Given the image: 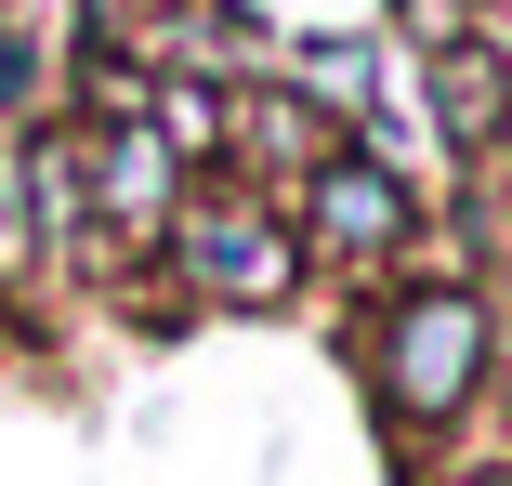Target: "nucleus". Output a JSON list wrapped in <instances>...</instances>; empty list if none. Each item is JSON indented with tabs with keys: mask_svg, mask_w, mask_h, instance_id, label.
<instances>
[{
	"mask_svg": "<svg viewBox=\"0 0 512 486\" xmlns=\"http://www.w3.org/2000/svg\"><path fill=\"white\" fill-rule=\"evenodd\" d=\"M302 237H316L329 263H394L407 237H421V198H407V171H381L368 145H329L316 171H302Z\"/></svg>",
	"mask_w": 512,
	"mask_h": 486,
	"instance_id": "obj_2",
	"label": "nucleus"
},
{
	"mask_svg": "<svg viewBox=\"0 0 512 486\" xmlns=\"http://www.w3.org/2000/svg\"><path fill=\"white\" fill-rule=\"evenodd\" d=\"M171 263L211 289V303H276L302 250H289V224H276L263 198H237V184H224V198H197V211L171 224Z\"/></svg>",
	"mask_w": 512,
	"mask_h": 486,
	"instance_id": "obj_3",
	"label": "nucleus"
},
{
	"mask_svg": "<svg viewBox=\"0 0 512 486\" xmlns=\"http://www.w3.org/2000/svg\"><path fill=\"white\" fill-rule=\"evenodd\" d=\"M0 250H14V158H0Z\"/></svg>",
	"mask_w": 512,
	"mask_h": 486,
	"instance_id": "obj_10",
	"label": "nucleus"
},
{
	"mask_svg": "<svg viewBox=\"0 0 512 486\" xmlns=\"http://www.w3.org/2000/svg\"><path fill=\"white\" fill-rule=\"evenodd\" d=\"M486 368H499V303L473 276H407L394 303L368 316V381H381V408L407 434H434L486 395Z\"/></svg>",
	"mask_w": 512,
	"mask_h": 486,
	"instance_id": "obj_1",
	"label": "nucleus"
},
{
	"mask_svg": "<svg viewBox=\"0 0 512 486\" xmlns=\"http://www.w3.org/2000/svg\"><path fill=\"white\" fill-rule=\"evenodd\" d=\"M237 132H250V158H289V171H316V158H329V119L302 106V92H263V106H237Z\"/></svg>",
	"mask_w": 512,
	"mask_h": 486,
	"instance_id": "obj_7",
	"label": "nucleus"
},
{
	"mask_svg": "<svg viewBox=\"0 0 512 486\" xmlns=\"http://www.w3.org/2000/svg\"><path fill=\"white\" fill-rule=\"evenodd\" d=\"M316 92H381V53L368 40H316Z\"/></svg>",
	"mask_w": 512,
	"mask_h": 486,
	"instance_id": "obj_8",
	"label": "nucleus"
},
{
	"mask_svg": "<svg viewBox=\"0 0 512 486\" xmlns=\"http://www.w3.org/2000/svg\"><path fill=\"white\" fill-rule=\"evenodd\" d=\"M447 486H512V460H473V473H447Z\"/></svg>",
	"mask_w": 512,
	"mask_h": 486,
	"instance_id": "obj_9",
	"label": "nucleus"
},
{
	"mask_svg": "<svg viewBox=\"0 0 512 486\" xmlns=\"http://www.w3.org/2000/svg\"><path fill=\"white\" fill-rule=\"evenodd\" d=\"M27 211H40V237H53V250L92 224V184H79V145H66V132H40V158H27Z\"/></svg>",
	"mask_w": 512,
	"mask_h": 486,
	"instance_id": "obj_6",
	"label": "nucleus"
},
{
	"mask_svg": "<svg viewBox=\"0 0 512 486\" xmlns=\"http://www.w3.org/2000/svg\"><path fill=\"white\" fill-rule=\"evenodd\" d=\"M79 184H92V224H119V237L171 224V145H158V119H106L79 145Z\"/></svg>",
	"mask_w": 512,
	"mask_h": 486,
	"instance_id": "obj_4",
	"label": "nucleus"
},
{
	"mask_svg": "<svg viewBox=\"0 0 512 486\" xmlns=\"http://www.w3.org/2000/svg\"><path fill=\"white\" fill-rule=\"evenodd\" d=\"M434 119H447V145L460 158H486L499 145V119H512V79H499V53H434Z\"/></svg>",
	"mask_w": 512,
	"mask_h": 486,
	"instance_id": "obj_5",
	"label": "nucleus"
}]
</instances>
